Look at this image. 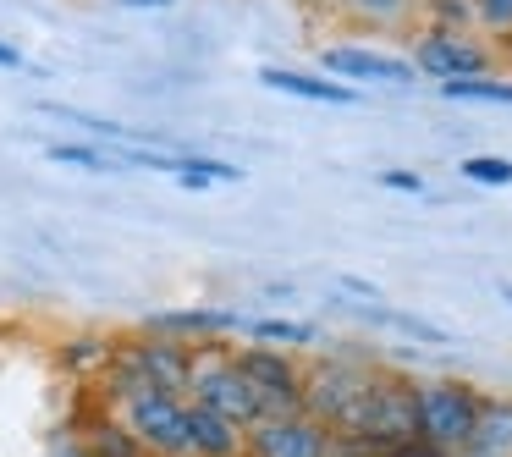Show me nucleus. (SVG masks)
<instances>
[{
  "label": "nucleus",
  "mask_w": 512,
  "mask_h": 457,
  "mask_svg": "<svg viewBox=\"0 0 512 457\" xmlns=\"http://www.w3.org/2000/svg\"><path fill=\"white\" fill-rule=\"evenodd\" d=\"M188 430H193V457H248V430H237L232 419H221L210 408H193Z\"/></svg>",
  "instance_id": "9b49d317"
},
{
  "label": "nucleus",
  "mask_w": 512,
  "mask_h": 457,
  "mask_svg": "<svg viewBox=\"0 0 512 457\" xmlns=\"http://www.w3.org/2000/svg\"><path fill=\"white\" fill-rule=\"evenodd\" d=\"M0 67H28V61H23V50H17V45H6V39H0Z\"/></svg>",
  "instance_id": "a878e982"
},
{
  "label": "nucleus",
  "mask_w": 512,
  "mask_h": 457,
  "mask_svg": "<svg viewBox=\"0 0 512 457\" xmlns=\"http://www.w3.org/2000/svg\"><path fill=\"white\" fill-rule=\"evenodd\" d=\"M116 6H127V12H155V6H177V0H116Z\"/></svg>",
  "instance_id": "bb28decb"
},
{
  "label": "nucleus",
  "mask_w": 512,
  "mask_h": 457,
  "mask_svg": "<svg viewBox=\"0 0 512 457\" xmlns=\"http://www.w3.org/2000/svg\"><path fill=\"white\" fill-rule=\"evenodd\" d=\"M325 430L309 413H265V419L248 430V457H325Z\"/></svg>",
  "instance_id": "6e6552de"
},
{
  "label": "nucleus",
  "mask_w": 512,
  "mask_h": 457,
  "mask_svg": "<svg viewBox=\"0 0 512 457\" xmlns=\"http://www.w3.org/2000/svg\"><path fill=\"white\" fill-rule=\"evenodd\" d=\"M463 177L479 182V188H512V160H501V155H468L463 160Z\"/></svg>",
  "instance_id": "aec40b11"
},
{
  "label": "nucleus",
  "mask_w": 512,
  "mask_h": 457,
  "mask_svg": "<svg viewBox=\"0 0 512 457\" xmlns=\"http://www.w3.org/2000/svg\"><path fill=\"white\" fill-rule=\"evenodd\" d=\"M369 375H375V369L347 364V358L314 364L309 375H303V413L320 419L325 430H347L353 413H358V402H364V391H369Z\"/></svg>",
  "instance_id": "423d86ee"
},
{
  "label": "nucleus",
  "mask_w": 512,
  "mask_h": 457,
  "mask_svg": "<svg viewBox=\"0 0 512 457\" xmlns=\"http://www.w3.org/2000/svg\"><path fill=\"white\" fill-rule=\"evenodd\" d=\"M188 375H193V347L171 342V336L127 342L111 353V397H122V391H171V397H188Z\"/></svg>",
  "instance_id": "7ed1b4c3"
},
{
  "label": "nucleus",
  "mask_w": 512,
  "mask_h": 457,
  "mask_svg": "<svg viewBox=\"0 0 512 457\" xmlns=\"http://www.w3.org/2000/svg\"><path fill=\"white\" fill-rule=\"evenodd\" d=\"M386 457H452V452H441V446H435V441H424V435H408V441L386 446Z\"/></svg>",
  "instance_id": "5701e85b"
},
{
  "label": "nucleus",
  "mask_w": 512,
  "mask_h": 457,
  "mask_svg": "<svg viewBox=\"0 0 512 457\" xmlns=\"http://www.w3.org/2000/svg\"><path fill=\"white\" fill-rule=\"evenodd\" d=\"M457 457H512V402H479V424Z\"/></svg>",
  "instance_id": "ddd939ff"
},
{
  "label": "nucleus",
  "mask_w": 512,
  "mask_h": 457,
  "mask_svg": "<svg viewBox=\"0 0 512 457\" xmlns=\"http://www.w3.org/2000/svg\"><path fill=\"white\" fill-rule=\"evenodd\" d=\"M50 160H61V166H83V171H111L116 166V155L89 149V144H50Z\"/></svg>",
  "instance_id": "412c9836"
},
{
  "label": "nucleus",
  "mask_w": 512,
  "mask_h": 457,
  "mask_svg": "<svg viewBox=\"0 0 512 457\" xmlns=\"http://www.w3.org/2000/svg\"><path fill=\"white\" fill-rule=\"evenodd\" d=\"M419 6H430V0H419Z\"/></svg>",
  "instance_id": "c756f323"
},
{
  "label": "nucleus",
  "mask_w": 512,
  "mask_h": 457,
  "mask_svg": "<svg viewBox=\"0 0 512 457\" xmlns=\"http://www.w3.org/2000/svg\"><path fill=\"white\" fill-rule=\"evenodd\" d=\"M347 435H369L375 446H397L408 435H419V413H413V380H397V375H369V391L358 402Z\"/></svg>",
  "instance_id": "39448f33"
},
{
  "label": "nucleus",
  "mask_w": 512,
  "mask_h": 457,
  "mask_svg": "<svg viewBox=\"0 0 512 457\" xmlns=\"http://www.w3.org/2000/svg\"><path fill=\"white\" fill-rule=\"evenodd\" d=\"M177 182H182V188H210V182H243V171H237V166H226V160L182 155V166H177Z\"/></svg>",
  "instance_id": "a211bd4d"
},
{
  "label": "nucleus",
  "mask_w": 512,
  "mask_h": 457,
  "mask_svg": "<svg viewBox=\"0 0 512 457\" xmlns=\"http://www.w3.org/2000/svg\"><path fill=\"white\" fill-rule=\"evenodd\" d=\"M380 182H386V188H397V193H424L419 171H380Z\"/></svg>",
  "instance_id": "b1692460"
},
{
  "label": "nucleus",
  "mask_w": 512,
  "mask_h": 457,
  "mask_svg": "<svg viewBox=\"0 0 512 457\" xmlns=\"http://www.w3.org/2000/svg\"><path fill=\"white\" fill-rule=\"evenodd\" d=\"M336 287H342V292H358V298H380V287H369V281H358V276H336Z\"/></svg>",
  "instance_id": "393cba45"
},
{
  "label": "nucleus",
  "mask_w": 512,
  "mask_h": 457,
  "mask_svg": "<svg viewBox=\"0 0 512 457\" xmlns=\"http://www.w3.org/2000/svg\"><path fill=\"white\" fill-rule=\"evenodd\" d=\"M501 298H507V303H512V281H507V287H501Z\"/></svg>",
  "instance_id": "c85d7f7f"
},
{
  "label": "nucleus",
  "mask_w": 512,
  "mask_h": 457,
  "mask_svg": "<svg viewBox=\"0 0 512 457\" xmlns=\"http://www.w3.org/2000/svg\"><path fill=\"white\" fill-rule=\"evenodd\" d=\"M188 402H193V408L221 413V419H232L237 430H254V424L270 413V408H265V397H259V386L243 375L237 353H226V347H215V342L193 347Z\"/></svg>",
  "instance_id": "f257e3e1"
},
{
  "label": "nucleus",
  "mask_w": 512,
  "mask_h": 457,
  "mask_svg": "<svg viewBox=\"0 0 512 457\" xmlns=\"http://www.w3.org/2000/svg\"><path fill=\"white\" fill-rule=\"evenodd\" d=\"M342 17L369 28H408L419 17V0H342Z\"/></svg>",
  "instance_id": "2eb2a0df"
},
{
  "label": "nucleus",
  "mask_w": 512,
  "mask_h": 457,
  "mask_svg": "<svg viewBox=\"0 0 512 457\" xmlns=\"http://www.w3.org/2000/svg\"><path fill=\"white\" fill-rule=\"evenodd\" d=\"M259 78H265V89L298 94V100H314V105H353V100H358L347 83H336V78H309V72H292V67H265Z\"/></svg>",
  "instance_id": "f8f14e48"
},
{
  "label": "nucleus",
  "mask_w": 512,
  "mask_h": 457,
  "mask_svg": "<svg viewBox=\"0 0 512 457\" xmlns=\"http://www.w3.org/2000/svg\"><path fill=\"white\" fill-rule=\"evenodd\" d=\"M303 6H331V12H342V0H303Z\"/></svg>",
  "instance_id": "cd10ccee"
},
{
  "label": "nucleus",
  "mask_w": 512,
  "mask_h": 457,
  "mask_svg": "<svg viewBox=\"0 0 512 457\" xmlns=\"http://www.w3.org/2000/svg\"><path fill=\"white\" fill-rule=\"evenodd\" d=\"M237 364H243V375L259 386V397H265L270 413H303V369L292 364L287 353H276V347H243Z\"/></svg>",
  "instance_id": "1a4fd4ad"
},
{
  "label": "nucleus",
  "mask_w": 512,
  "mask_h": 457,
  "mask_svg": "<svg viewBox=\"0 0 512 457\" xmlns=\"http://www.w3.org/2000/svg\"><path fill=\"white\" fill-rule=\"evenodd\" d=\"M325 457H386V446H375L369 435H347V430H331L325 441Z\"/></svg>",
  "instance_id": "4be33fe9"
},
{
  "label": "nucleus",
  "mask_w": 512,
  "mask_h": 457,
  "mask_svg": "<svg viewBox=\"0 0 512 457\" xmlns=\"http://www.w3.org/2000/svg\"><path fill=\"white\" fill-rule=\"evenodd\" d=\"M479 391L468 380H419L413 386V413H419V435L435 441L441 452H463L468 435L479 424Z\"/></svg>",
  "instance_id": "20e7f679"
},
{
  "label": "nucleus",
  "mask_w": 512,
  "mask_h": 457,
  "mask_svg": "<svg viewBox=\"0 0 512 457\" xmlns=\"http://www.w3.org/2000/svg\"><path fill=\"white\" fill-rule=\"evenodd\" d=\"M320 67L331 72L336 83H419V72H413V61L402 56H386V50H369V45H325L320 50Z\"/></svg>",
  "instance_id": "9d476101"
},
{
  "label": "nucleus",
  "mask_w": 512,
  "mask_h": 457,
  "mask_svg": "<svg viewBox=\"0 0 512 457\" xmlns=\"http://www.w3.org/2000/svg\"><path fill=\"white\" fill-rule=\"evenodd\" d=\"M111 419L133 435V446L144 457H193L188 397H171V391H122V397H111Z\"/></svg>",
  "instance_id": "f03ea898"
},
{
  "label": "nucleus",
  "mask_w": 512,
  "mask_h": 457,
  "mask_svg": "<svg viewBox=\"0 0 512 457\" xmlns=\"http://www.w3.org/2000/svg\"><path fill=\"white\" fill-rule=\"evenodd\" d=\"M446 100H474V105H512V83L507 78H463V83H441Z\"/></svg>",
  "instance_id": "f3484780"
},
{
  "label": "nucleus",
  "mask_w": 512,
  "mask_h": 457,
  "mask_svg": "<svg viewBox=\"0 0 512 457\" xmlns=\"http://www.w3.org/2000/svg\"><path fill=\"white\" fill-rule=\"evenodd\" d=\"M243 325L248 320H237L226 309H177V314H155L149 331L155 336H226V331H243Z\"/></svg>",
  "instance_id": "4468645a"
},
{
  "label": "nucleus",
  "mask_w": 512,
  "mask_h": 457,
  "mask_svg": "<svg viewBox=\"0 0 512 457\" xmlns=\"http://www.w3.org/2000/svg\"><path fill=\"white\" fill-rule=\"evenodd\" d=\"M474 6V34L512 39V0H468Z\"/></svg>",
  "instance_id": "6ab92c4d"
},
{
  "label": "nucleus",
  "mask_w": 512,
  "mask_h": 457,
  "mask_svg": "<svg viewBox=\"0 0 512 457\" xmlns=\"http://www.w3.org/2000/svg\"><path fill=\"white\" fill-rule=\"evenodd\" d=\"M243 331L259 336V342H281V347H309V342H320V325H303V320H248Z\"/></svg>",
  "instance_id": "dca6fc26"
},
{
  "label": "nucleus",
  "mask_w": 512,
  "mask_h": 457,
  "mask_svg": "<svg viewBox=\"0 0 512 457\" xmlns=\"http://www.w3.org/2000/svg\"><path fill=\"white\" fill-rule=\"evenodd\" d=\"M413 72L419 78H441V83H463V78H490L496 56L479 34H452V28H424L413 39Z\"/></svg>",
  "instance_id": "0eeeda50"
}]
</instances>
